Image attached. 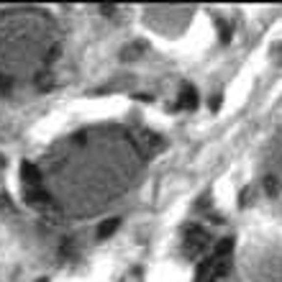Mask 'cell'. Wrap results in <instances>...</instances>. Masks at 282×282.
Returning a JSON list of instances; mask_svg holds the SVG:
<instances>
[{
    "label": "cell",
    "mask_w": 282,
    "mask_h": 282,
    "mask_svg": "<svg viewBox=\"0 0 282 282\" xmlns=\"http://www.w3.org/2000/svg\"><path fill=\"white\" fill-rule=\"evenodd\" d=\"M116 229H118V218H113V221H108V223L100 226V229H98V236L103 239V236H108L110 231H116Z\"/></svg>",
    "instance_id": "7a4b0ae2"
},
{
    "label": "cell",
    "mask_w": 282,
    "mask_h": 282,
    "mask_svg": "<svg viewBox=\"0 0 282 282\" xmlns=\"http://www.w3.org/2000/svg\"><path fill=\"white\" fill-rule=\"evenodd\" d=\"M195 103H198L195 90H193V87H187L185 93H182V98H179V105H185V108H195Z\"/></svg>",
    "instance_id": "6da1fadb"
},
{
    "label": "cell",
    "mask_w": 282,
    "mask_h": 282,
    "mask_svg": "<svg viewBox=\"0 0 282 282\" xmlns=\"http://www.w3.org/2000/svg\"><path fill=\"white\" fill-rule=\"evenodd\" d=\"M10 87V80H8V77H3V75H0V90H8Z\"/></svg>",
    "instance_id": "3957f363"
}]
</instances>
